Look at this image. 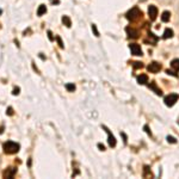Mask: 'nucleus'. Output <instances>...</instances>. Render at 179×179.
<instances>
[{
	"label": "nucleus",
	"instance_id": "obj_26",
	"mask_svg": "<svg viewBox=\"0 0 179 179\" xmlns=\"http://www.w3.org/2000/svg\"><path fill=\"white\" fill-rule=\"evenodd\" d=\"M48 37H49V40H50V41H54V40H55V38H54V36H53V32H51L50 30L48 31Z\"/></svg>",
	"mask_w": 179,
	"mask_h": 179
},
{
	"label": "nucleus",
	"instance_id": "obj_3",
	"mask_svg": "<svg viewBox=\"0 0 179 179\" xmlns=\"http://www.w3.org/2000/svg\"><path fill=\"white\" fill-rule=\"evenodd\" d=\"M178 98L179 96L178 94H176V93H172V94H168L167 97H165V99H164V101H165V104L167 105V106H173L177 101H178Z\"/></svg>",
	"mask_w": 179,
	"mask_h": 179
},
{
	"label": "nucleus",
	"instance_id": "obj_2",
	"mask_svg": "<svg viewBox=\"0 0 179 179\" xmlns=\"http://www.w3.org/2000/svg\"><path fill=\"white\" fill-rule=\"evenodd\" d=\"M127 19L130 20V22H136V20H139L141 17H142V11L140 10L139 7H133V8H130L128 12H127Z\"/></svg>",
	"mask_w": 179,
	"mask_h": 179
},
{
	"label": "nucleus",
	"instance_id": "obj_16",
	"mask_svg": "<svg viewBox=\"0 0 179 179\" xmlns=\"http://www.w3.org/2000/svg\"><path fill=\"white\" fill-rule=\"evenodd\" d=\"M62 23H63L67 28H71V25H72V22H71L68 16H63V17H62Z\"/></svg>",
	"mask_w": 179,
	"mask_h": 179
},
{
	"label": "nucleus",
	"instance_id": "obj_5",
	"mask_svg": "<svg viewBox=\"0 0 179 179\" xmlns=\"http://www.w3.org/2000/svg\"><path fill=\"white\" fill-rule=\"evenodd\" d=\"M17 173V167H7L2 172V177L6 179H12Z\"/></svg>",
	"mask_w": 179,
	"mask_h": 179
},
{
	"label": "nucleus",
	"instance_id": "obj_30",
	"mask_svg": "<svg viewBox=\"0 0 179 179\" xmlns=\"http://www.w3.org/2000/svg\"><path fill=\"white\" fill-rule=\"evenodd\" d=\"M1 13H2V11H1V10H0V15H1Z\"/></svg>",
	"mask_w": 179,
	"mask_h": 179
},
{
	"label": "nucleus",
	"instance_id": "obj_7",
	"mask_svg": "<svg viewBox=\"0 0 179 179\" xmlns=\"http://www.w3.org/2000/svg\"><path fill=\"white\" fill-rule=\"evenodd\" d=\"M147 69H148V72H151V73H158L160 69H161V65H160L159 62L153 61V62H151V63L148 65Z\"/></svg>",
	"mask_w": 179,
	"mask_h": 179
},
{
	"label": "nucleus",
	"instance_id": "obj_28",
	"mask_svg": "<svg viewBox=\"0 0 179 179\" xmlns=\"http://www.w3.org/2000/svg\"><path fill=\"white\" fill-rule=\"evenodd\" d=\"M144 130L147 131V134H148V135H152V133L149 131V129H148V127H147V125H144Z\"/></svg>",
	"mask_w": 179,
	"mask_h": 179
},
{
	"label": "nucleus",
	"instance_id": "obj_6",
	"mask_svg": "<svg viewBox=\"0 0 179 179\" xmlns=\"http://www.w3.org/2000/svg\"><path fill=\"white\" fill-rule=\"evenodd\" d=\"M129 49H130L131 54L135 55V56H141V55H142L141 47H140L138 43H131V44H129Z\"/></svg>",
	"mask_w": 179,
	"mask_h": 179
},
{
	"label": "nucleus",
	"instance_id": "obj_11",
	"mask_svg": "<svg viewBox=\"0 0 179 179\" xmlns=\"http://www.w3.org/2000/svg\"><path fill=\"white\" fill-rule=\"evenodd\" d=\"M138 82L141 84V85H144V84H147L148 82V77L146 75V74H141L138 77Z\"/></svg>",
	"mask_w": 179,
	"mask_h": 179
},
{
	"label": "nucleus",
	"instance_id": "obj_24",
	"mask_svg": "<svg viewBox=\"0 0 179 179\" xmlns=\"http://www.w3.org/2000/svg\"><path fill=\"white\" fill-rule=\"evenodd\" d=\"M92 30H93V32H94V35H96V36L98 37V36H99V32H98V30H97V26H96L94 24L92 25Z\"/></svg>",
	"mask_w": 179,
	"mask_h": 179
},
{
	"label": "nucleus",
	"instance_id": "obj_12",
	"mask_svg": "<svg viewBox=\"0 0 179 179\" xmlns=\"http://www.w3.org/2000/svg\"><path fill=\"white\" fill-rule=\"evenodd\" d=\"M171 37H173V30H172V29H166L165 32H164L162 38L167 40V38H171Z\"/></svg>",
	"mask_w": 179,
	"mask_h": 179
},
{
	"label": "nucleus",
	"instance_id": "obj_4",
	"mask_svg": "<svg viewBox=\"0 0 179 179\" xmlns=\"http://www.w3.org/2000/svg\"><path fill=\"white\" fill-rule=\"evenodd\" d=\"M125 31H127L129 38H134V40H136V38H139L140 37V31L138 30V29L133 28V26H127Z\"/></svg>",
	"mask_w": 179,
	"mask_h": 179
},
{
	"label": "nucleus",
	"instance_id": "obj_17",
	"mask_svg": "<svg viewBox=\"0 0 179 179\" xmlns=\"http://www.w3.org/2000/svg\"><path fill=\"white\" fill-rule=\"evenodd\" d=\"M148 38H149V41H147V42H151V43H157V41H158V37H155L154 36V34H152V32H149L148 31Z\"/></svg>",
	"mask_w": 179,
	"mask_h": 179
},
{
	"label": "nucleus",
	"instance_id": "obj_23",
	"mask_svg": "<svg viewBox=\"0 0 179 179\" xmlns=\"http://www.w3.org/2000/svg\"><path fill=\"white\" fill-rule=\"evenodd\" d=\"M167 141L171 142V143H177V140L174 139L173 136H167Z\"/></svg>",
	"mask_w": 179,
	"mask_h": 179
},
{
	"label": "nucleus",
	"instance_id": "obj_21",
	"mask_svg": "<svg viewBox=\"0 0 179 179\" xmlns=\"http://www.w3.org/2000/svg\"><path fill=\"white\" fill-rule=\"evenodd\" d=\"M55 38H56V41H58V43H59L60 48H65V45H63V43H62V40H61V37H60V36H56Z\"/></svg>",
	"mask_w": 179,
	"mask_h": 179
},
{
	"label": "nucleus",
	"instance_id": "obj_27",
	"mask_svg": "<svg viewBox=\"0 0 179 179\" xmlns=\"http://www.w3.org/2000/svg\"><path fill=\"white\" fill-rule=\"evenodd\" d=\"M98 148H99L100 151H105V147H104L101 143H98Z\"/></svg>",
	"mask_w": 179,
	"mask_h": 179
},
{
	"label": "nucleus",
	"instance_id": "obj_8",
	"mask_svg": "<svg viewBox=\"0 0 179 179\" xmlns=\"http://www.w3.org/2000/svg\"><path fill=\"white\" fill-rule=\"evenodd\" d=\"M148 16H149V19L152 22L157 19V16H158V8L154 6V5H151L148 7Z\"/></svg>",
	"mask_w": 179,
	"mask_h": 179
},
{
	"label": "nucleus",
	"instance_id": "obj_9",
	"mask_svg": "<svg viewBox=\"0 0 179 179\" xmlns=\"http://www.w3.org/2000/svg\"><path fill=\"white\" fill-rule=\"evenodd\" d=\"M103 129H105V131L108 133V142H109V146H110V147H115V146H116V139H115V136L111 134V131H110L105 125H103Z\"/></svg>",
	"mask_w": 179,
	"mask_h": 179
},
{
	"label": "nucleus",
	"instance_id": "obj_10",
	"mask_svg": "<svg viewBox=\"0 0 179 179\" xmlns=\"http://www.w3.org/2000/svg\"><path fill=\"white\" fill-rule=\"evenodd\" d=\"M148 87H149L151 90H153V91H154V92H155L157 94H158V96H161V94H162V92H161V90H160L159 87L157 86V84H155L154 81H152L151 84H148Z\"/></svg>",
	"mask_w": 179,
	"mask_h": 179
},
{
	"label": "nucleus",
	"instance_id": "obj_19",
	"mask_svg": "<svg viewBox=\"0 0 179 179\" xmlns=\"http://www.w3.org/2000/svg\"><path fill=\"white\" fill-rule=\"evenodd\" d=\"M66 88H67L69 92H74V90H75V85H74V84H67V85H66Z\"/></svg>",
	"mask_w": 179,
	"mask_h": 179
},
{
	"label": "nucleus",
	"instance_id": "obj_1",
	"mask_svg": "<svg viewBox=\"0 0 179 179\" xmlns=\"http://www.w3.org/2000/svg\"><path fill=\"white\" fill-rule=\"evenodd\" d=\"M19 148H20L19 143L13 142V141H7V142H5V143L2 144L4 153H5V154H8V155L18 153V152H19Z\"/></svg>",
	"mask_w": 179,
	"mask_h": 179
},
{
	"label": "nucleus",
	"instance_id": "obj_14",
	"mask_svg": "<svg viewBox=\"0 0 179 179\" xmlns=\"http://www.w3.org/2000/svg\"><path fill=\"white\" fill-rule=\"evenodd\" d=\"M170 17H171V13H170L168 11H165V12H162L161 20H162L164 23H166V22H168V20H170Z\"/></svg>",
	"mask_w": 179,
	"mask_h": 179
},
{
	"label": "nucleus",
	"instance_id": "obj_25",
	"mask_svg": "<svg viewBox=\"0 0 179 179\" xmlns=\"http://www.w3.org/2000/svg\"><path fill=\"white\" fill-rule=\"evenodd\" d=\"M166 73H167L168 75H173V77H178V75H177V73H174V72H172V71H170V69H167V71H166Z\"/></svg>",
	"mask_w": 179,
	"mask_h": 179
},
{
	"label": "nucleus",
	"instance_id": "obj_31",
	"mask_svg": "<svg viewBox=\"0 0 179 179\" xmlns=\"http://www.w3.org/2000/svg\"><path fill=\"white\" fill-rule=\"evenodd\" d=\"M0 28H1V26H0Z\"/></svg>",
	"mask_w": 179,
	"mask_h": 179
},
{
	"label": "nucleus",
	"instance_id": "obj_13",
	"mask_svg": "<svg viewBox=\"0 0 179 179\" xmlns=\"http://www.w3.org/2000/svg\"><path fill=\"white\" fill-rule=\"evenodd\" d=\"M171 67H172L176 72H179V59L172 60V62H171Z\"/></svg>",
	"mask_w": 179,
	"mask_h": 179
},
{
	"label": "nucleus",
	"instance_id": "obj_18",
	"mask_svg": "<svg viewBox=\"0 0 179 179\" xmlns=\"http://www.w3.org/2000/svg\"><path fill=\"white\" fill-rule=\"evenodd\" d=\"M131 66L134 67V69H139V68H142V67H143L142 62H139V61H134V62H131Z\"/></svg>",
	"mask_w": 179,
	"mask_h": 179
},
{
	"label": "nucleus",
	"instance_id": "obj_15",
	"mask_svg": "<svg viewBox=\"0 0 179 179\" xmlns=\"http://www.w3.org/2000/svg\"><path fill=\"white\" fill-rule=\"evenodd\" d=\"M47 12V7H45V5H40V7H38V10H37V16H43L44 13Z\"/></svg>",
	"mask_w": 179,
	"mask_h": 179
},
{
	"label": "nucleus",
	"instance_id": "obj_22",
	"mask_svg": "<svg viewBox=\"0 0 179 179\" xmlns=\"http://www.w3.org/2000/svg\"><path fill=\"white\" fill-rule=\"evenodd\" d=\"M19 91H20L19 87H15L13 91H12V94H13V96H17V94H19Z\"/></svg>",
	"mask_w": 179,
	"mask_h": 179
},
{
	"label": "nucleus",
	"instance_id": "obj_29",
	"mask_svg": "<svg viewBox=\"0 0 179 179\" xmlns=\"http://www.w3.org/2000/svg\"><path fill=\"white\" fill-rule=\"evenodd\" d=\"M2 133H4V127L0 128V134H2Z\"/></svg>",
	"mask_w": 179,
	"mask_h": 179
},
{
	"label": "nucleus",
	"instance_id": "obj_20",
	"mask_svg": "<svg viewBox=\"0 0 179 179\" xmlns=\"http://www.w3.org/2000/svg\"><path fill=\"white\" fill-rule=\"evenodd\" d=\"M6 114H7L8 116H12V115L15 114V112H13V109H12L11 106H8V108H7V110H6Z\"/></svg>",
	"mask_w": 179,
	"mask_h": 179
}]
</instances>
